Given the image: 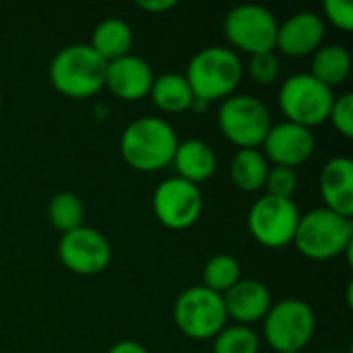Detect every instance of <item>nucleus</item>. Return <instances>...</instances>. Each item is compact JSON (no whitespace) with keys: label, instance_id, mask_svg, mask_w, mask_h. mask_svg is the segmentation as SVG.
<instances>
[{"label":"nucleus","instance_id":"nucleus-15","mask_svg":"<svg viewBox=\"0 0 353 353\" xmlns=\"http://www.w3.org/2000/svg\"><path fill=\"white\" fill-rule=\"evenodd\" d=\"M323 37V17L314 10H300L279 25L275 48H279L288 56H306L321 48Z\"/></svg>","mask_w":353,"mask_h":353},{"label":"nucleus","instance_id":"nucleus-7","mask_svg":"<svg viewBox=\"0 0 353 353\" xmlns=\"http://www.w3.org/2000/svg\"><path fill=\"white\" fill-rule=\"evenodd\" d=\"M221 132L242 149H256L271 130V112L254 95H230L219 108Z\"/></svg>","mask_w":353,"mask_h":353},{"label":"nucleus","instance_id":"nucleus-28","mask_svg":"<svg viewBox=\"0 0 353 353\" xmlns=\"http://www.w3.org/2000/svg\"><path fill=\"white\" fill-rule=\"evenodd\" d=\"M329 120L343 137H353V93H343L335 97Z\"/></svg>","mask_w":353,"mask_h":353},{"label":"nucleus","instance_id":"nucleus-9","mask_svg":"<svg viewBox=\"0 0 353 353\" xmlns=\"http://www.w3.org/2000/svg\"><path fill=\"white\" fill-rule=\"evenodd\" d=\"M277 17L267 6L252 2L234 6L223 21V31L228 39L250 56L261 52H273L277 41Z\"/></svg>","mask_w":353,"mask_h":353},{"label":"nucleus","instance_id":"nucleus-1","mask_svg":"<svg viewBox=\"0 0 353 353\" xmlns=\"http://www.w3.org/2000/svg\"><path fill=\"white\" fill-rule=\"evenodd\" d=\"M176 128L157 116H143L132 120L120 139L124 161L139 172H155L172 163L178 149Z\"/></svg>","mask_w":353,"mask_h":353},{"label":"nucleus","instance_id":"nucleus-13","mask_svg":"<svg viewBox=\"0 0 353 353\" xmlns=\"http://www.w3.org/2000/svg\"><path fill=\"white\" fill-rule=\"evenodd\" d=\"M314 145L316 141L312 130L290 120L273 124L263 141L267 159H271L275 165H285L294 170L296 165L310 159V155L314 153Z\"/></svg>","mask_w":353,"mask_h":353},{"label":"nucleus","instance_id":"nucleus-2","mask_svg":"<svg viewBox=\"0 0 353 353\" xmlns=\"http://www.w3.org/2000/svg\"><path fill=\"white\" fill-rule=\"evenodd\" d=\"M105 70L108 62L89 43H72L52 58L50 83L62 95L83 99L105 87Z\"/></svg>","mask_w":353,"mask_h":353},{"label":"nucleus","instance_id":"nucleus-33","mask_svg":"<svg viewBox=\"0 0 353 353\" xmlns=\"http://www.w3.org/2000/svg\"><path fill=\"white\" fill-rule=\"evenodd\" d=\"M0 103H2V89H0Z\"/></svg>","mask_w":353,"mask_h":353},{"label":"nucleus","instance_id":"nucleus-11","mask_svg":"<svg viewBox=\"0 0 353 353\" xmlns=\"http://www.w3.org/2000/svg\"><path fill=\"white\" fill-rule=\"evenodd\" d=\"M203 192L180 176L165 178L153 192V211L157 219L172 230H186L194 225L203 213Z\"/></svg>","mask_w":353,"mask_h":353},{"label":"nucleus","instance_id":"nucleus-20","mask_svg":"<svg viewBox=\"0 0 353 353\" xmlns=\"http://www.w3.org/2000/svg\"><path fill=\"white\" fill-rule=\"evenodd\" d=\"M149 95H151L153 103L159 110L172 112V114L190 110L192 99H194V93L190 89L186 77L180 74V72H163V74H159L153 81Z\"/></svg>","mask_w":353,"mask_h":353},{"label":"nucleus","instance_id":"nucleus-4","mask_svg":"<svg viewBox=\"0 0 353 353\" xmlns=\"http://www.w3.org/2000/svg\"><path fill=\"white\" fill-rule=\"evenodd\" d=\"M353 221L337 215L327 207L312 209L300 217L294 244L296 248L316 261L333 259L352 250Z\"/></svg>","mask_w":353,"mask_h":353},{"label":"nucleus","instance_id":"nucleus-12","mask_svg":"<svg viewBox=\"0 0 353 353\" xmlns=\"http://www.w3.org/2000/svg\"><path fill=\"white\" fill-rule=\"evenodd\" d=\"M58 254L66 269L79 275H93L110 265L112 248L108 238L99 230L81 225L72 232L62 234Z\"/></svg>","mask_w":353,"mask_h":353},{"label":"nucleus","instance_id":"nucleus-31","mask_svg":"<svg viewBox=\"0 0 353 353\" xmlns=\"http://www.w3.org/2000/svg\"><path fill=\"white\" fill-rule=\"evenodd\" d=\"M108 353H149L145 345L137 343V341H118L116 345L110 347Z\"/></svg>","mask_w":353,"mask_h":353},{"label":"nucleus","instance_id":"nucleus-30","mask_svg":"<svg viewBox=\"0 0 353 353\" xmlns=\"http://www.w3.org/2000/svg\"><path fill=\"white\" fill-rule=\"evenodd\" d=\"M176 4H178L176 0H137V6H141L149 12H163V10L174 8Z\"/></svg>","mask_w":353,"mask_h":353},{"label":"nucleus","instance_id":"nucleus-25","mask_svg":"<svg viewBox=\"0 0 353 353\" xmlns=\"http://www.w3.org/2000/svg\"><path fill=\"white\" fill-rule=\"evenodd\" d=\"M213 353H259V335L248 325L223 327L213 337Z\"/></svg>","mask_w":353,"mask_h":353},{"label":"nucleus","instance_id":"nucleus-6","mask_svg":"<svg viewBox=\"0 0 353 353\" xmlns=\"http://www.w3.org/2000/svg\"><path fill=\"white\" fill-rule=\"evenodd\" d=\"M174 319L186 337L213 339L228 323L223 296L205 285H192L178 296Z\"/></svg>","mask_w":353,"mask_h":353},{"label":"nucleus","instance_id":"nucleus-27","mask_svg":"<svg viewBox=\"0 0 353 353\" xmlns=\"http://www.w3.org/2000/svg\"><path fill=\"white\" fill-rule=\"evenodd\" d=\"M279 70H281V64H279V58L275 56V52L252 54L248 60V74L259 85L275 83L279 77Z\"/></svg>","mask_w":353,"mask_h":353},{"label":"nucleus","instance_id":"nucleus-19","mask_svg":"<svg viewBox=\"0 0 353 353\" xmlns=\"http://www.w3.org/2000/svg\"><path fill=\"white\" fill-rule=\"evenodd\" d=\"M132 41H134V35H132L130 25L118 17H110V19H103L97 23L89 46L105 62H112V60H118V58L130 54Z\"/></svg>","mask_w":353,"mask_h":353},{"label":"nucleus","instance_id":"nucleus-14","mask_svg":"<svg viewBox=\"0 0 353 353\" xmlns=\"http://www.w3.org/2000/svg\"><path fill=\"white\" fill-rule=\"evenodd\" d=\"M153 81H155L153 68L141 56L126 54L118 60L108 62L105 85L120 99L137 101V99L149 95Z\"/></svg>","mask_w":353,"mask_h":353},{"label":"nucleus","instance_id":"nucleus-17","mask_svg":"<svg viewBox=\"0 0 353 353\" xmlns=\"http://www.w3.org/2000/svg\"><path fill=\"white\" fill-rule=\"evenodd\" d=\"M221 296L228 319L232 316L242 325L263 321L271 308V292L259 279H240Z\"/></svg>","mask_w":353,"mask_h":353},{"label":"nucleus","instance_id":"nucleus-8","mask_svg":"<svg viewBox=\"0 0 353 353\" xmlns=\"http://www.w3.org/2000/svg\"><path fill=\"white\" fill-rule=\"evenodd\" d=\"M263 321L265 339L279 353L302 352L316 329L314 310L310 304L298 298H285L277 304H271Z\"/></svg>","mask_w":353,"mask_h":353},{"label":"nucleus","instance_id":"nucleus-32","mask_svg":"<svg viewBox=\"0 0 353 353\" xmlns=\"http://www.w3.org/2000/svg\"><path fill=\"white\" fill-rule=\"evenodd\" d=\"M207 108H209V101L199 99V97H194V99H192V105H190V110H192V112H205Z\"/></svg>","mask_w":353,"mask_h":353},{"label":"nucleus","instance_id":"nucleus-34","mask_svg":"<svg viewBox=\"0 0 353 353\" xmlns=\"http://www.w3.org/2000/svg\"><path fill=\"white\" fill-rule=\"evenodd\" d=\"M285 353H302V352H285Z\"/></svg>","mask_w":353,"mask_h":353},{"label":"nucleus","instance_id":"nucleus-22","mask_svg":"<svg viewBox=\"0 0 353 353\" xmlns=\"http://www.w3.org/2000/svg\"><path fill=\"white\" fill-rule=\"evenodd\" d=\"M269 168H271L269 159L265 157L263 151L240 149L230 163V176L238 188H242L246 192H254V190L265 188Z\"/></svg>","mask_w":353,"mask_h":353},{"label":"nucleus","instance_id":"nucleus-24","mask_svg":"<svg viewBox=\"0 0 353 353\" xmlns=\"http://www.w3.org/2000/svg\"><path fill=\"white\" fill-rule=\"evenodd\" d=\"M203 279H205V283H203L205 288H209L217 294H225L232 285H236L242 279L238 259L232 254L211 256L203 269Z\"/></svg>","mask_w":353,"mask_h":353},{"label":"nucleus","instance_id":"nucleus-5","mask_svg":"<svg viewBox=\"0 0 353 353\" xmlns=\"http://www.w3.org/2000/svg\"><path fill=\"white\" fill-rule=\"evenodd\" d=\"M335 93L331 87L314 79L310 72H296L288 77L279 89V108L290 122L306 128L329 120Z\"/></svg>","mask_w":353,"mask_h":353},{"label":"nucleus","instance_id":"nucleus-29","mask_svg":"<svg viewBox=\"0 0 353 353\" xmlns=\"http://www.w3.org/2000/svg\"><path fill=\"white\" fill-rule=\"evenodd\" d=\"M325 12L333 25H337L343 31L353 29V4L350 0H327Z\"/></svg>","mask_w":353,"mask_h":353},{"label":"nucleus","instance_id":"nucleus-16","mask_svg":"<svg viewBox=\"0 0 353 353\" xmlns=\"http://www.w3.org/2000/svg\"><path fill=\"white\" fill-rule=\"evenodd\" d=\"M321 194L325 207L341 217L353 215V159L347 155L331 157L321 172Z\"/></svg>","mask_w":353,"mask_h":353},{"label":"nucleus","instance_id":"nucleus-21","mask_svg":"<svg viewBox=\"0 0 353 353\" xmlns=\"http://www.w3.org/2000/svg\"><path fill=\"white\" fill-rule=\"evenodd\" d=\"M350 72H352V54L345 46L331 43L314 52L310 74L321 83H325L327 87L333 89L335 85H341L350 77Z\"/></svg>","mask_w":353,"mask_h":353},{"label":"nucleus","instance_id":"nucleus-3","mask_svg":"<svg viewBox=\"0 0 353 353\" xmlns=\"http://www.w3.org/2000/svg\"><path fill=\"white\" fill-rule=\"evenodd\" d=\"M244 74V64L238 52L223 46H209L199 50L186 68V81L194 97L211 101L219 97H230L240 85Z\"/></svg>","mask_w":353,"mask_h":353},{"label":"nucleus","instance_id":"nucleus-18","mask_svg":"<svg viewBox=\"0 0 353 353\" xmlns=\"http://www.w3.org/2000/svg\"><path fill=\"white\" fill-rule=\"evenodd\" d=\"M172 163L176 165L180 178L192 184H201L213 176L217 168V155L209 143L201 139H188L178 143Z\"/></svg>","mask_w":353,"mask_h":353},{"label":"nucleus","instance_id":"nucleus-23","mask_svg":"<svg viewBox=\"0 0 353 353\" xmlns=\"http://www.w3.org/2000/svg\"><path fill=\"white\" fill-rule=\"evenodd\" d=\"M48 217L56 230L62 234L72 232L83 225L85 219V205L83 201L72 192H58L50 199L48 205Z\"/></svg>","mask_w":353,"mask_h":353},{"label":"nucleus","instance_id":"nucleus-26","mask_svg":"<svg viewBox=\"0 0 353 353\" xmlns=\"http://www.w3.org/2000/svg\"><path fill=\"white\" fill-rule=\"evenodd\" d=\"M265 188L269 190L267 194L279 196V199H292L296 188H298V174L294 168L285 165H273L269 168Z\"/></svg>","mask_w":353,"mask_h":353},{"label":"nucleus","instance_id":"nucleus-10","mask_svg":"<svg viewBox=\"0 0 353 353\" xmlns=\"http://www.w3.org/2000/svg\"><path fill=\"white\" fill-rule=\"evenodd\" d=\"M300 217L302 213L292 199L265 194L256 199L248 211V230L261 244L281 248L294 242Z\"/></svg>","mask_w":353,"mask_h":353}]
</instances>
